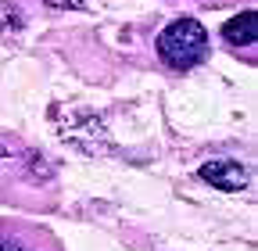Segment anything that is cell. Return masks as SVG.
<instances>
[{"label":"cell","mask_w":258,"mask_h":251,"mask_svg":"<svg viewBox=\"0 0 258 251\" xmlns=\"http://www.w3.org/2000/svg\"><path fill=\"white\" fill-rule=\"evenodd\" d=\"M47 4H50V8H79L83 0H47Z\"/></svg>","instance_id":"5"},{"label":"cell","mask_w":258,"mask_h":251,"mask_svg":"<svg viewBox=\"0 0 258 251\" xmlns=\"http://www.w3.org/2000/svg\"><path fill=\"white\" fill-rule=\"evenodd\" d=\"M47 233H36V230H25V226H0V251H57V244L50 240V247H40Z\"/></svg>","instance_id":"4"},{"label":"cell","mask_w":258,"mask_h":251,"mask_svg":"<svg viewBox=\"0 0 258 251\" xmlns=\"http://www.w3.org/2000/svg\"><path fill=\"white\" fill-rule=\"evenodd\" d=\"M158 57L165 61L169 69L186 72L194 65H201L208 57V33L198 18H176L172 25L161 29L158 36Z\"/></svg>","instance_id":"1"},{"label":"cell","mask_w":258,"mask_h":251,"mask_svg":"<svg viewBox=\"0 0 258 251\" xmlns=\"http://www.w3.org/2000/svg\"><path fill=\"white\" fill-rule=\"evenodd\" d=\"M4 154H8V147H4V144H0V158H4Z\"/></svg>","instance_id":"6"},{"label":"cell","mask_w":258,"mask_h":251,"mask_svg":"<svg viewBox=\"0 0 258 251\" xmlns=\"http://www.w3.org/2000/svg\"><path fill=\"white\" fill-rule=\"evenodd\" d=\"M201 179L212 183L215 191H226V194H237L247 186V169L233 158H215V162H205L201 165Z\"/></svg>","instance_id":"2"},{"label":"cell","mask_w":258,"mask_h":251,"mask_svg":"<svg viewBox=\"0 0 258 251\" xmlns=\"http://www.w3.org/2000/svg\"><path fill=\"white\" fill-rule=\"evenodd\" d=\"M254 36H258V15L254 11H244V15H237V18H230L222 25V40L230 43V47H254Z\"/></svg>","instance_id":"3"}]
</instances>
